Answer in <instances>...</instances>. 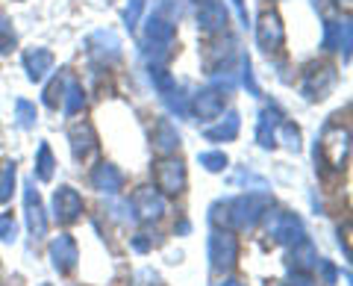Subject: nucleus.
Instances as JSON below:
<instances>
[{"label": "nucleus", "mask_w": 353, "mask_h": 286, "mask_svg": "<svg viewBox=\"0 0 353 286\" xmlns=\"http://www.w3.org/2000/svg\"><path fill=\"white\" fill-rule=\"evenodd\" d=\"M230 24V12H227V6L221 3V0H203L201 9H197V27H201V32H221V30H227Z\"/></svg>", "instance_id": "nucleus-14"}, {"label": "nucleus", "mask_w": 353, "mask_h": 286, "mask_svg": "<svg viewBox=\"0 0 353 286\" xmlns=\"http://www.w3.org/2000/svg\"><path fill=\"white\" fill-rule=\"evenodd\" d=\"M24 68L32 83H41L53 71V53L48 48H30L24 53Z\"/></svg>", "instance_id": "nucleus-20"}, {"label": "nucleus", "mask_w": 353, "mask_h": 286, "mask_svg": "<svg viewBox=\"0 0 353 286\" xmlns=\"http://www.w3.org/2000/svg\"><path fill=\"white\" fill-rule=\"evenodd\" d=\"M15 121H18V127H24V130L36 127V121H39L36 106H32L30 101H24V97H18L15 101Z\"/></svg>", "instance_id": "nucleus-29"}, {"label": "nucleus", "mask_w": 353, "mask_h": 286, "mask_svg": "<svg viewBox=\"0 0 353 286\" xmlns=\"http://www.w3.org/2000/svg\"><path fill=\"white\" fill-rule=\"evenodd\" d=\"M239 130H241V118H239L236 109H230V113L221 118L215 127H206V130H203V136H206L209 142H233V139L239 136Z\"/></svg>", "instance_id": "nucleus-23"}, {"label": "nucleus", "mask_w": 353, "mask_h": 286, "mask_svg": "<svg viewBox=\"0 0 353 286\" xmlns=\"http://www.w3.org/2000/svg\"><path fill=\"white\" fill-rule=\"evenodd\" d=\"M339 74L333 65H309L303 71V83H301V95L306 101H324V97L336 89Z\"/></svg>", "instance_id": "nucleus-5"}, {"label": "nucleus", "mask_w": 353, "mask_h": 286, "mask_svg": "<svg viewBox=\"0 0 353 286\" xmlns=\"http://www.w3.org/2000/svg\"><path fill=\"white\" fill-rule=\"evenodd\" d=\"M68 139H71V153L77 162L88 160V153L97 148V136H94V127L88 121H77V124L68 130Z\"/></svg>", "instance_id": "nucleus-15"}, {"label": "nucleus", "mask_w": 353, "mask_h": 286, "mask_svg": "<svg viewBox=\"0 0 353 286\" xmlns=\"http://www.w3.org/2000/svg\"><path fill=\"white\" fill-rule=\"evenodd\" d=\"M65 83H68V77H65V74L53 77V80L48 83V89H44V106L59 109V104H62V95H65Z\"/></svg>", "instance_id": "nucleus-28"}, {"label": "nucleus", "mask_w": 353, "mask_h": 286, "mask_svg": "<svg viewBox=\"0 0 353 286\" xmlns=\"http://www.w3.org/2000/svg\"><path fill=\"white\" fill-rule=\"evenodd\" d=\"M230 3H233L236 6V12H239V21H241V24H250V18H248V6H245V0H230Z\"/></svg>", "instance_id": "nucleus-38"}, {"label": "nucleus", "mask_w": 353, "mask_h": 286, "mask_svg": "<svg viewBox=\"0 0 353 286\" xmlns=\"http://www.w3.org/2000/svg\"><path fill=\"white\" fill-rule=\"evenodd\" d=\"M15 48V30L6 21V15H0V53H9Z\"/></svg>", "instance_id": "nucleus-31"}, {"label": "nucleus", "mask_w": 353, "mask_h": 286, "mask_svg": "<svg viewBox=\"0 0 353 286\" xmlns=\"http://www.w3.org/2000/svg\"><path fill=\"white\" fill-rule=\"evenodd\" d=\"M141 9H145V0H130V3H127V9H124V24L130 30H136L139 18H141Z\"/></svg>", "instance_id": "nucleus-33"}, {"label": "nucleus", "mask_w": 353, "mask_h": 286, "mask_svg": "<svg viewBox=\"0 0 353 286\" xmlns=\"http://www.w3.org/2000/svg\"><path fill=\"white\" fill-rule=\"evenodd\" d=\"M92 186L97 192H103V195H118L121 192V186H124V174H121L112 162H97V166L92 169Z\"/></svg>", "instance_id": "nucleus-16"}, {"label": "nucleus", "mask_w": 353, "mask_h": 286, "mask_svg": "<svg viewBox=\"0 0 353 286\" xmlns=\"http://www.w3.org/2000/svg\"><path fill=\"white\" fill-rule=\"evenodd\" d=\"M53 169H57V162H53V153H50V145L48 142H41L39 145V157H36V180L39 183H50L53 180Z\"/></svg>", "instance_id": "nucleus-25"}, {"label": "nucleus", "mask_w": 353, "mask_h": 286, "mask_svg": "<svg viewBox=\"0 0 353 286\" xmlns=\"http://www.w3.org/2000/svg\"><path fill=\"white\" fill-rule=\"evenodd\" d=\"M132 248H136L139 254H145V251L153 248V236L150 233H136V236H132Z\"/></svg>", "instance_id": "nucleus-34"}, {"label": "nucleus", "mask_w": 353, "mask_h": 286, "mask_svg": "<svg viewBox=\"0 0 353 286\" xmlns=\"http://www.w3.org/2000/svg\"><path fill=\"white\" fill-rule=\"evenodd\" d=\"M265 227L268 233L274 236V242L280 245H297L301 239H306V227L301 222V216L294 213H285V210H277V213H265Z\"/></svg>", "instance_id": "nucleus-4"}, {"label": "nucleus", "mask_w": 353, "mask_h": 286, "mask_svg": "<svg viewBox=\"0 0 353 286\" xmlns=\"http://www.w3.org/2000/svg\"><path fill=\"white\" fill-rule=\"evenodd\" d=\"M339 242H345V257H350V222H345V227L339 230Z\"/></svg>", "instance_id": "nucleus-39"}, {"label": "nucleus", "mask_w": 353, "mask_h": 286, "mask_svg": "<svg viewBox=\"0 0 353 286\" xmlns=\"http://www.w3.org/2000/svg\"><path fill=\"white\" fill-rule=\"evenodd\" d=\"M150 142H153V148H157L162 157H171V153L183 145L180 130L171 124V118H159L157 121V127H153V133H150Z\"/></svg>", "instance_id": "nucleus-18"}, {"label": "nucleus", "mask_w": 353, "mask_h": 286, "mask_svg": "<svg viewBox=\"0 0 353 286\" xmlns=\"http://www.w3.org/2000/svg\"><path fill=\"white\" fill-rule=\"evenodd\" d=\"M315 269H321V271H324V283H336L339 269H336L330 260H318V266H315Z\"/></svg>", "instance_id": "nucleus-35"}, {"label": "nucleus", "mask_w": 353, "mask_h": 286, "mask_svg": "<svg viewBox=\"0 0 353 286\" xmlns=\"http://www.w3.org/2000/svg\"><path fill=\"white\" fill-rule=\"evenodd\" d=\"M271 207V195L268 192H245L227 201V227L236 230H250L259 218L268 213Z\"/></svg>", "instance_id": "nucleus-2"}, {"label": "nucleus", "mask_w": 353, "mask_h": 286, "mask_svg": "<svg viewBox=\"0 0 353 286\" xmlns=\"http://www.w3.org/2000/svg\"><path fill=\"white\" fill-rule=\"evenodd\" d=\"M218 286H241L239 280H224V283H218Z\"/></svg>", "instance_id": "nucleus-40"}, {"label": "nucleus", "mask_w": 353, "mask_h": 286, "mask_svg": "<svg viewBox=\"0 0 353 286\" xmlns=\"http://www.w3.org/2000/svg\"><path fill=\"white\" fill-rule=\"evenodd\" d=\"M239 260V239L224 227H215L209 236V263L215 271H230Z\"/></svg>", "instance_id": "nucleus-6"}, {"label": "nucleus", "mask_w": 353, "mask_h": 286, "mask_svg": "<svg viewBox=\"0 0 353 286\" xmlns=\"http://www.w3.org/2000/svg\"><path fill=\"white\" fill-rule=\"evenodd\" d=\"M285 41V30H283V21L277 12H262L256 21V45L265 53H274L280 50Z\"/></svg>", "instance_id": "nucleus-12"}, {"label": "nucleus", "mask_w": 353, "mask_h": 286, "mask_svg": "<svg viewBox=\"0 0 353 286\" xmlns=\"http://www.w3.org/2000/svg\"><path fill=\"white\" fill-rule=\"evenodd\" d=\"M347 157H350V130L333 121V124L324 127V133L315 145V162H321V166L333 171H341L347 166Z\"/></svg>", "instance_id": "nucleus-1"}, {"label": "nucleus", "mask_w": 353, "mask_h": 286, "mask_svg": "<svg viewBox=\"0 0 353 286\" xmlns=\"http://www.w3.org/2000/svg\"><path fill=\"white\" fill-rule=\"evenodd\" d=\"M41 286H53V283H41Z\"/></svg>", "instance_id": "nucleus-41"}, {"label": "nucleus", "mask_w": 353, "mask_h": 286, "mask_svg": "<svg viewBox=\"0 0 353 286\" xmlns=\"http://www.w3.org/2000/svg\"><path fill=\"white\" fill-rule=\"evenodd\" d=\"M224 92H218L215 86H209V89H201L192 95L189 101V115H194L197 121H215L224 115Z\"/></svg>", "instance_id": "nucleus-9"}, {"label": "nucleus", "mask_w": 353, "mask_h": 286, "mask_svg": "<svg viewBox=\"0 0 353 286\" xmlns=\"http://www.w3.org/2000/svg\"><path fill=\"white\" fill-rule=\"evenodd\" d=\"M15 174H18L15 162H3V166H0V204H6L9 198H12V192H15Z\"/></svg>", "instance_id": "nucleus-27"}, {"label": "nucleus", "mask_w": 353, "mask_h": 286, "mask_svg": "<svg viewBox=\"0 0 353 286\" xmlns=\"http://www.w3.org/2000/svg\"><path fill=\"white\" fill-rule=\"evenodd\" d=\"M350 39H353V30H350V21H327L324 24V50H345V57H350Z\"/></svg>", "instance_id": "nucleus-17"}, {"label": "nucleus", "mask_w": 353, "mask_h": 286, "mask_svg": "<svg viewBox=\"0 0 353 286\" xmlns=\"http://www.w3.org/2000/svg\"><path fill=\"white\" fill-rule=\"evenodd\" d=\"M24 216H27V227H30V236L32 239H44L48 236V216H44V204H41V195L32 183L24 186Z\"/></svg>", "instance_id": "nucleus-11"}, {"label": "nucleus", "mask_w": 353, "mask_h": 286, "mask_svg": "<svg viewBox=\"0 0 353 286\" xmlns=\"http://www.w3.org/2000/svg\"><path fill=\"white\" fill-rule=\"evenodd\" d=\"M88 48L97 59L103 62H118L121 59V39L115 36L112 30H97L92 39H88Z\"/></svg>", "instance_id": "nucleus-19"}, {"label": "nucleus", "mask_w": 353, "mask_h": 286, "mask_svg": "<svg viewBox=\"0 0 353 286\" xmlns=\"http://www.w3.org/2000/svg\"><path fill=\"white\" fill-rule=\"evenodd\" d=\"M171 48H174V21L165 18L162 12L150 15L145 24V50L150 62H165L171 57Z\"/></svg>", "instance_id": "nucleus-3"}, {"label": "nucleus", "mask_w": 353, "mask_h": 286, "mask_svg": "<svg viewBox=\"0 0 353 286\" xmlns=\"http://www.w3.org/2000/svg\"><path fill=\"white\" fill-rule=\"evenodd\" d=\"M83 106H85L83 86L68 77V83H65V95H62V109H65V115H80Z\"/></svg>", "instance_id": "nucleus-24"}, {"label": "nucleus", "mask_w": 353, "mask_h": 286, "mask_svg": "<svg viewBox=\"0 0 353 286\" xmlns=\"http://www.w3.org/2000/svg\"><path fill=\"white\" fill-rule=\"evenodd\" d=\"M280 121H283V113H280L277 106H268V109H262V113H259L256 142H259L262 148H274V145H277V142H274V133H277Z\"/></svg>", "instance_id": "nucleus-22"}, {"label": "nucleus", "mask_w": 353, "mask_h": 286, "mask_svg": "<svg viewBox=\"0 0 353 286\" xmlns=\"http://www.w3.org/2000/svg\"><path fill=\"white\" fill-rule=\"evenodd\" d=\"M50 260L59 274H68V271H74L77 260H80V248H77V242L68 233H59L50 242Z\"/></svg>", "instance_id": "nucleus-13"}, {"label": "nucleus", "mask_w": 353, "mask_h": 286, "mask_svg": "<svg viewBox=\"0 0 353 286\" xmlns=\"http://www.w3.org/2000/svg\"><path fill=\"white\" fill-rule=\"evenodd\" d=\"M83 216V198L74 186H59L53 192V218L59 225H74Z\"/></svg>", "instance_id": "nucleus-10"}, {"label": "nucleus", "mask_w": 353, "mask_h": 286, "mask_svg": "<svg viewBox=\"0 0 353 286\" xmlns=\"http://www.w3.org/2000/svg\"><path fill=\"white\" fill-rule=\"evenodd\" d=\"M274 142H283L289 151H301V130H297L292 121H280L277 133H274Z\"/></svg>", "instance_id": "nucleus-26"}, {"label": "nucleus", "mask_w": 353, "mask_h": 286, "mask_svg": "<svg viewBox=\"0 0 353 286\" xmlns=\"http://www.w3.org/2000/svg\"><path fill=\"white\" fill-rule=\"evenodd\" d=\"M153 180L162 195H180L185 189V166L174 157H162L153 169Z\"/></svg>", "instance_id": "nucleus-8"}, {"label": "nucleus", "mask_w": 353, "mask_h": 286, "mask_svg": "<svg viewBox=\"0 0 353 286\" xmlns=\"http://www.w3.org/2000/svg\"><path fill=\"white\" fill-rule=\"evenodd\" d=\"M130 210L132 216L139 218V222H159V218L165 216V198L159 189H153V186H139L136 192H132L130 198Z\"/></svg>", "instance_id": "nucleus-7"}, {"label": "nucleus", "mask_w": 353, "mask_h": 286, "mask_svg": "<svg viewBox=\"0 0 353 286\" xmlns=\"http://www.w3.org/2000/svg\"><path fill=\"white\" fill-rule=\"evenodd\" d=\"M285 286H315L312 283V278H309V274H303V271H294V278L285 283Z\"/></svg>", "instance_id": "nucleus-37"}, {"label": "nucleus", "mask_w": 353, "mask_h": 286, "mask_svg": "<svg viewBox=\"0 0 353 286\" xmlns=\"http://www.w3.org/2000/svg\"><path fill=\"white\" fill-rule=\"evenodd\" d=\"M150 283H159V278H157V274H153L150 269L136 271V286H150Z\"/></svg>", "instance_id": "nucleus-36"}, {"label": "nucleus", "mask_w": 353, "mask_h": 286, "mask_svg": "<svg viewBox=\"0 0 353 286\" xmlns=\"http://www.w3.org/2000/svg\"><path fill=\"white\" fill-rule=\"evenodd\" d=\"M0 239L3 242H15L18 239V225L12 213H0Z\"/></svg>", "instance_id": "nucleus-32"}, {"label": "nucleus", "mask_w": 353, "mask_h": 286, "mask_svg": "<svg viewBox=\"0 0 353 286\" xmlns=\"http://www.w3.org/2000/svg\"><path fill=\"white\" fill-rule=\"evenodd\" d=\"M318 251H315V245L309 239H301L297 245H292V251H289V266L294 269V271H303V274H309L315 266H318Z\"/></svg>", "instance_id": "nucleus-21"}, {"label": "nucleus", "mask_w": 353, "mask_h": 286, "mask_svg": "<svg viewBox=\"0 0 353 286\" xmlns=\"http://www.w3.org/2000/svg\"><path fill=\"white\" fill-rule=\"evenodd\" d=\"M197 162L206 169V171H224L227 169V153H221V151H203V153H197Z\"/></svg>", "instance_id": "nucleus-30"}]
</instances>
